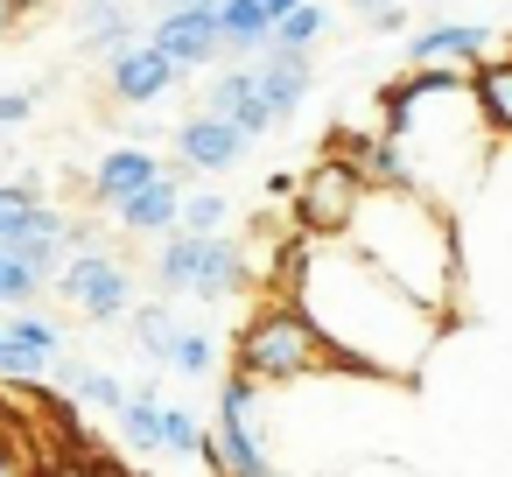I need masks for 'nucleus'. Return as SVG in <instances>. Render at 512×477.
Returning <instances> with one entry per match:
<instances>
[{"instance_id":"1","label":"nucleus","mask_w":512,"mask_h":477,"mask_svg":"<svg viewBox=\"0 0 512 477\" xmlns=\"http://www.w3.org/2000/svg\"><path fill=\"white\" fill-rule=\"evenodd\" d=\"M281 281L288 302L316 323V337L344 358V372L358 379H386V386H414L442 316L421 309L400 281H386L351 239H295L281 253Z\"/></svg>"},{"instance_id":"2","label":"nucleus","mask_w":512,"mask_h":477,"mask_svg":"<svg viewBox=\"0 0 512 477\" xmlns=\"http://www.w3.org/2000/svg\"><path fill=\"white\" fill-rule=\"evenodd\" d=\"M379 134L400 141L407 155V183L428 190L435 204H456V190H470L491 155L498 134L477 113L470 71H407L379 92Z\"/></svg>"},{"instance_id":"3","label":"nucleus","mask_w":512,"mask_h":477,"mask_svg":"<svg viewBox=\"0 0 512 477\" xmlns=\"http://www.w3.org/2000/svg\"><path fill=\"white\" fill-rule=\"evenodd\" d=\"M386 281H400L421 309H435L442 323L456 316V295H463V239H456V218L449 204H435L428 190H365L351 232H344Z\"/></svg>"},{"instance_id":"4","label":"nucleus","mask_w":512,"mask_h":477,"mask_svg":"<svg viewBox=\"0 0 512 477\" xmlns=\"http://www.w3.org/2000/svg\"><path fill=\"white\" fill-rule=\"evenodd\" d=\"M232 372H246V379H260V386H302V379H316V372H344V358H337V351L316 337V323L281 295V302L253 309L246 330L232 337ZM344 379H358V372H344Z\"/></svg>"},{"instance_id":"5","label":"nucleus","mask_w":512,"mask_h":477,"mask_svg":"<svg viewBox=\"0 0 512 477\" xmlns=\"http://www.w3.org/2000/svg\"><path fill=\"white\" fill-rule=\"evenodd\" d=\"M155 281H162L169 295L225 302V295H239V288L253 281V253H246L232 232H225V239H190V232H176V239H162Z\"/></svg>"},{"instance_id":"6","label":"nucleus","mask_w":512,"mask_h":477,"mask_svg":"<svg viewBox=\"0 0 512 477\" xmlns=\"http://www.w3.org/2000/svg\"><path fill=\"white\" fill-rule=\"evenodd\" d=\"M358 204H365V176L344 155H323L302 176V190H295V232L302 239H344L351 218H358Z\"/></svg>"},{"instance_id":"7","label":"nucleus","mask_w":512,"mask_h":477,"mask_svg":"<svg viewBox=\"0 0 512 477\" xmlns=\"http://www.w3.org/2000/svg\"><path fill=\"white\" fill-rule=\"evenodd\" d=\"M57 295L71 302V309H85L92 323H106V316H120L127 302H134V274L113 260V253H71L64 260V274H57Z\"/></svg>"},{"instance_id":"8","label":"nucleus","mask_w":512,"mask_h":477,"mask_svg":"<svg viewBox=\"0 0 512 477\" xmlns=\"http://www.w3.org/2000/svg\"><path fill=\"white\" fill-rule=\"evenodd\" d=\"M176 71H204L218 50H225V0H190L176 15H155V36H148Z\"/></svg>"},{"instance_id":"9","label":"nucleus","mask_w":512,"mask_h":477,"mask_svg":"<svg viewBox=\"0 0 512 477\" xmlns=\"http://www.w3.org/2000/svg\"><path fill=\"white\" fill-rule=\"evenodd\" d=\"M253 141L232 127V120H218V113H190L183 127H176V169L183 176H218V169H239V155H246Z\"/></svg>"},{"instance_id":"10","label":"nucleus","mask_w":512,"mask_h":477,"mask_svg":"<svg viewBox=\"0 0 512 477\" xmlns=\"http://www.w3.org/2000/svg\"><path fill=\"white\" fill-rule=\"evenodd\" d=\"M176 78H183V71H176L155 43H127V50L106 57V85H113L120 106H155V99L176 92Z\"/></svg>"},{"instance_id":"11","label":"nucleus","mask_w":512,"mask_h":477,"mask_svg":"<svg viewBox=\"0 0 512 477\" xmlns=\"http://www.w3.org/2000/svg\"><path fill=\"white\" fill-rule=\"evenodd\" d=\"M484 50H491V29H484V22H428V29L407 36L414 71H463V64L477 71Z\"/></svg>"},{"instance_id":"12","label":"nucleus","mask_w":512,"mask_h":477,"mask_svg":"<svg viewBox=\"0 0 512 477\" xmlns=\"http://www.w3.org/2000/svg\"><path fill=\"white\" fill-rule=\"evenodd\" d=\"M57 365H64V330L50 316H29L22 309L8 330H0V372H8V379H43Z\"/></svg>"},{"instance_id":"13","label":"nucleus","mask_w":512,"mask_h":477,"mask_svg":"<svg viewBox=\"0 0 512 477\" xmlns=\"http://www.w3.org/2000/svg\"><path fill=\"white\" fill-rule=\"evenodd\" d=\"M204 113H218V120H232L246 141H267L281 120H274V106L260 99V85H253V71H218L211 78V92H204Z\"/></svg>"},{"instance_id":"14","label":"nucleus","mask_w":512,"mask_h":477,"mask_svg":"<svg viewBox=\"0 0 512 477\" xmlns=\"http://www.w3.org/2000/svg\"><path fill=\"white\" fill-rule=\"evenodd\" d=\"M169 169L155 162V148H113V155H99V169H92V197L106 204V211H120L127 197H141V190H155Z\"/></svg>"},{"instance_id":"15","label":"nucleus","mask_w":512,"mask_h":477,"mask_svg":"<svg viewBox=\"0 0 512 477\" xmlns=\"http://www.w3.org/2000/svg\"><path fill=\"white\" fill-rule=\"evenodd\" d=\"M183 183H190V176H183V169H169L155 190H141V197H127V204H120V225H127L134 239H176V232H183V197H190Z\"/></svg>"},{"instance_id":"16","label":"nucleus","mask_w":512,"mask_h":477,"mask_svg":"<svg viewBox=\"0 0 512 477\" xmlns=\"http://www.w3.org/2000/svg\"><path fill=\"white\" fill-rule=\"evenodd\" d=\"M253 85H260V99L274 106V120H288V113L309 99L316 64H309V50H267V57L253 64Z\"/></svg>"},{"instance_id":"17","label":"nucleus","mask_w":512,"mask_h":477,"mask_svg":"<svg viewBox=\"0 0 512 477\" xmlns=\"http://www.w3.org/2000/svg\"><path fill=\"white\" fill-rule=\"evenodd\" d=\"M120 428H127V442L134 449H176V407H162L155 400V386H134V400H127V414H120Z\"/></svg>"},{"instance_id":"18","label":"nucleus","mask_w":512,"mask_h":477,"mask_svg":"<svg viewBox=\"0 0 512 477\" xmlns=\"http://www.w3.org/2000/svg\"><path fill=\"white\" fill-rule=\"evenodd\" d=\"M470 92H477V113L498 141H512V57H484L470 71Z\"/></svg>"},{"instance_id":"19","label":"nucleus","mask_w":512,"mask_h":477,"mask_svg":"<svg viewBox=\"0 0 512 477\" xmlns=\"http://www.w3.org/2000/svg\"><path fill=\"white\" fill-rule=\"evenodd\" d=\"M78 43L92 57H113L134 43V15L120 8V0H78Z\"/></svg>"},{"instance_id":"20","label":"nucleus","mask_w":512,"mask_h":477,"mask_svg":"<svg viewBox=\"0 0 512 477\" xmlns=\"http://www.w3.org/2000/svg\"><path fill=\"white\" fill-rule=\"evenodd\" d=\"M50 211H43V176H15L0 183V246H15L22 232H36Z\"/></svg>"},{"instance_id":"21","label":"nucleus","mask_w":512,"mask_h":477,"mask_svg":"<svg viewBox=\"0 0 512 477\" xmlns=\"http://www.w3.org/2000/svg\"><path fill=\"white\" fill-rule=\"evenodd\" d=\"M176 337H183V323L162 309V302H148V309H134V344L155 358V365H176Z\"/></svg>"},{"instance_id":"22","label":"nucleus","mask_w":512,"mask_h":477,"mask_svg":"<svg viewBox=\"0 0 512 477\" xmlns=\"http://www.w3.org/2000/svg\"><path fill=\"white\" fill-rule=\"evenodd\" d=\"M225 218H232V204L218 190H190L183 197V232L190 239H225Z\"/></svg>"},{"instance_id":"23","label":"nucleus","mask_w":512,"mask_h":477,"mask_svg":"<svg viewBox=\"0 0 512 477\" xmlns=\"http://www.w3.org/2000/svg\"><path fill=\"white\" fill-rule=\"evenodd\" d=\"M43 281H50V274H36L29 260H15V253H0V309H29Z\"/></svg>"},{"instance_id":"24","label":"nucleus","mask_w":512,"mask_h":477,"mask_svg":"<svg viewBox=\"0 0 512 477\" xmlns=\"http://www.w3.org/2000/svg\"><path fill=\"white\" fill-rule=\"evenodd\" d=\"M211 365H218V337H204L197 323H183V337H176V372H183V379H211Z\"/></svg>"},{"instance_id":"25","label":"nucleus","mask_w":512,"mask_h":477,"mask_svg":"<svg viewBox=\"0 0 512 477\" xmlns=\"http://www.w3.org/2000/svg\"><path fill=\"white\" fill-rule=\"evenodd\" d=\"M78 400H85V407H99V414H127L134 386H120L113 372H78Z\"/></svg>"},{"instance_id":"26","label":"nucleus","mask_w":512,"mask_h":477,"mask_svg":"<svg viewBox=\"0 0 512 477\" xmlns=\"http://www.w3.org/2000/svg\"><path fill=\"white\" fill-rule=\"evenodd\" d=\"M323 29H330V15H323L316 0H309V8H295V15H288V22L274 29V50H309V43H316Z\"/></svg>"},{"instance_id":"27","label":"nucleus","mask_w":512,"mask_h":477,"mask_svg":"<svg viewBox=\"0 0 512 477\" xmlns=\"http://www.w3.org/2000/svg\"><path fill=\"white\" fill-rule=\"evenodd\" d=\"M36 113V92H0V134H8V127H22Z\"/></svg>"},{"instance_id":"28","label":"nucleus","mask_w":512,"mask_h":477,"mask_svg":"<svg viewBox=\"0 0 512 477\" xmlns=\"http://www.w3.org/2000/svg\"><path fill=\"white\" fill-rule=\"evenodd\" d=\"M22 449H29V442L15 435V449L0 456V477H43V463H36V456H22Z\"/></svg>"},{"instance_id":"29","label":"nucleus","mask_w":512,"mask_h":477,"mask_svg":"<svg viewBox=\"0 0 512 477\" xmlns=\"http://www.w3.org/2000/svg\"><path fill=\"white\" fill-rule=\"evenodd\" d=\"M372 29H379V36H393V29H407V8H400V0H393V8H379V15H372Z\"/></svg>"},{"instance_id":"30","label":"nucleus","mask_w":512,"mask_h":477,"mask_svg":"<svg viewBox=\"0 0 512 477\" xmlns=\"http://www.w3.org/2000/svg\"><path fill=\"white\" fill-rule=\"evenodd\" d=\"M337 477H407L400 463H351V470H337Z\"/></svg>"},{"instance_id":"31","label":"nucleus","mask_w":512,"mask_h":477,"mask_svg":"<svg viewBox=\"0 0 512 477\" xmlns=\"http://www.w3.org/2000/svg\"><path fill=\"white\" fill-rule=\"evenodd\" d=\"M15 22H22V0H0V43L15 36Z\"/></svg>"},{"instance_id":"32","label":"nucleus","mask_w":512,"mask_h":477,"mask_svg":"<svg viewBox=\"0 0 512 477\" xmlns=\"http://www.w3.org/2000/svg\"><path fill=\"white\" fill-rule=\"evenodd\" d=\"M260 8H267V15H274V29H281V22H288L295 8H309V0H260Z\"/></svg>"},{"instance_id":"33","label":"nucleus","mask_w":512,"mask_h":477,"mask_svg":"<svg viewBox=\"0 0 512 477\" xmlns=\"http://www.w3.org/2000/svg\"><path fill=\"white\" fill-rule=\"evenodd\" d=\"M92 477H141V470H127V463H113V456H99V463H92Z\"/></svg>"},{"instance_id":"34","label":"nucleus","mask_w":512,"mask_h":477,"mask_svg":"<svg viewBox=\"0 0 512 477\" xmlns=\"http://www.w3.org/2000/svg\"><path fill=\"white\" fill-rule=\"evenodd\" d=\"M50 477H92V463H64V456H57V463H50Z\"/></svg>"},{"instance_id":"35","label":"nucleus","mask_w":512,"mask_h":477,"mask_svg":"<svg viewBox=\"0 0 512 477\" xmlns=\"http://www.w3.org/2000/svg\"><path fill=\"white\" fill-rule=\"evenodd\" d=\"M351 8H358V15H365V22H372V15H379V8H393V0H351Z\"/></svg>"},{"instance_id":"36","label":"nucleus","mask_w":512,"mask_h":477,"mask_svg":"<svg viewBox=\"0 0 512 477\" xmlns=\"http://www.w3.org/2000/svg\"><path fill=\"white\" fill-rule=\"evenodd\" d=\"M176 8H190V0H162V15H176Z\"/></svg>"},{"instance_id":"37","label":"nucleus","mask_w":512,"mask_h":477,"mask_svg":"<svg viewBox=\"0 0 512 477\" xmlns=\"http://www.w3.org/2000/svg\"><path fill=\"white\" fill-rule=\"evenodd\" d=\"M36 8H50V0H22V15H36Z\"/></svg>"},{"instance_id":"38","label":"nucleus","mask_w":512,"mask_h":477,"mask_svg":"<svg viewBox=\"0 0 512 477\" xmlns=\"http://www.w3.org/2000/svg\"><path fill=\"white\" fill-rule=\"evenodd\" d=\"M43 477H50V463H43Z\"/></svg>"}]
</instances>
